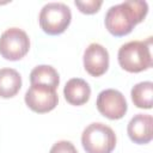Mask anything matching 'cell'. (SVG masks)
Returning <instances> with one entry per match:
<instances>
[{"label": "cell", "instance_id": "cell-9", "mask_svg": "<svg viewBox=\"0 0 153 153\" xmlns=\"http://www.w3.org/2000/svg\"><path fill=\"white\" fill-rule=\"evenodd\" d=\"M130 140L137 145L148 143L153 139V117L147 114L135 115L127 127Z\"/></svg>", "mask_w": 153, "mask_h": 153}, {"label": "cell", "instance_id": "cell-12", "mask_svg": "<svg viewBox=\"0 0 153 153\" xmlns=\"http://www.w3.org/2000/svg\"><path fill=\"white\" fill-rule=\"evenodd\" d=\"M30 82L31 85H44L56 90L60 84V76L54 67L48 65H41L31 71Z\"/></svg>", "mask_w": 153, "mask_h": 153}, {"label": "cell", "instance_id": "cell-4", "mask_svg": "<svg viewBox=\"0 0 153 153\" xmlns=\"http://www.w3.org/2000/svg\"><path fill=\"white\" fill-rule=\"evenodd\" d=\"M39 26L48 35H60L71 24V8L62 2H48L39 12Z\"/></svg>", "mask_w": 153, "mask_h": 153}, {"label": "cell", "instance_id": "cell-8", "mask_svg": "<svg viewBox=\"0 0 153 153\" xmlns=\"http://www.w3.org/2000/svg\"><path fill=\"white\" fill-rule=\"evenodd\" d=\"M84 67L92 76L103 75L109 68V53L99 43H91L84 51Z\"/></svg>", "mask_w": 153, "mask_h": 153}, {"label": "cell", "instance_id": "cell-5", "mask_svg": "<svg viewBox=\"0 0 153 153\" xmlns=\"http://www.w3.org/2000/svg\"><path fill=\"white\" fill-rule=\"evenodd\" d=\"M30 49L26 32L19 27H10L0 36V55L10 61L23 59Z\"/></svg>", "mask_w": 153, "mask_h": 153}, {"label": "cell", "instance_id": "cell-2", "mask_svg": "<svg viewBox=\"0 0 153 153\" xmlns=\"http://www.w3.org/2000/svg\"><path fill=\"white\" fill-rule=\"evenodd\" d=\"M151 39L148 41H130L124 43L117 54L120 66L130 73H139L152 67Z\"/></svg>", "mask_w": 153, "mask_h": 153}, {"label": "cell", "instance_id": "cell-14", "mask_svg": "<svg viewBox=\"0 0 153 153\" xmlns=\"http://www.w3.org/2000/svg\"><path fill=\"white\" fill-rule=\"evenodd\" d=\"M75 6L79 8L80 12L86 13V14H93L99 11L103 1L102 0H86V1H80L75 0Z\"/></svg>", "mask_w": 153, "mask_h": 153}, {"label": "cell", "instance_id": "cell-13", "mask_svg": "<svg viewBox=\"0 0 153 153\" xmlns=\"http://www.w3.org/2000/svg\"><path fill=\"white\" fill-rule=\"evenodd\" d=\"M131 100L135 106L140 109H151L153 104V82L152 81H142L133 86Z\"/></svg>", "mask_w": 153, "mask_h": 153}, {"label": "cell", "instance_id": "cell-7", "mask_svg": "<svg viewBox=\"0 0 153 153\" xmlns=\"http://www.w3.org/2000/svg\"><path fill=\"white\" fill-rule=\"evenodd\" d=\"M96 105L98 111L109 120L122 118L128 109L124 96L114 88L102 91L97 97Z\"/></svg>", "mask_w": 153, "mask_h": 153}, {"label": "cell", "instance_id": "cell-6", "mask_svg": "<svg viewBox=\"0 0 153 153\" xmlns=\"http://www.w3.org/2000/svg\"><path fill=\"white\" fill-rule=\"evenodd\" d=\"M59 102L55 88L44 85H31L25 93L26 105L35 112L44 114L51 111Z\"/></svg>", "mask_w": 153, "mask_h": 153}, {"label": "cell", "instance_id": "cell-11", "mask_svg": "<svg viewBox=\"0 0 153 153\" xmlns=\"http://www.w3.org/2000/svg\"><path fill=\"white\" fill-rule=\"evenodd\" d=\"M22 87V76L13 68L0 69V97H14Z\"/></svg>", "mask_w": 153, "mask_h": 153}, {"label": "cell", "instance_id": "cell-1", "mask_svg": "<svg viewBox=\"0 0 153 153\" xmlns=\"http://www.w3.org/2000/svg\"><path fill=\"white\" fill-rule=\"evenodd\" d=\"M147 12L148 5L146 1L129 0L111 6L105 14V27L116 37L126 36L131 32L136 24L145 19Z\"/></svg>", "mask_w": 153, "mask_h": 153}, {"label": "cell", "instance_id": "cell-15", "mask_svg": "<svg viewBox=\"0 0 153 153\" xmlns=\"http://www.w3.org/2000/svg\"><path fill=\"white\" fill-rule=\"evenodd\" d=\"M49 153H78V151L71 141L62 140L54 143Z\"/></svg>", "mask_w": 153, "mask_h": 153}, {"label": "cell", "instance_id": "cell-3", "mask_svg": "<svg viewBox=\"0 0 153 153\" xmlns=\"http://www.w3.org/2000/svg\"><path fill=\"white\" fill-rule=\"evenodd\" d=\"M81 143L86 153H111L116 146V135L106 124L96 122L84 129Z\"/></svg>", "mask_w": 153, "mask_h": 153}, {"label": "cell", "instance_id": "cell-10", "mask_svg": "<svg viewBox=\"0 0 153 153\" xmlns=\"http://www.w3.org/2000/svg\"><path fill=\"white\" fill-rule=\"evenodd\" d=\"M65 99L72 105H82L85 104L91 96L90 85L80 78L69 79L63 88Z\"/></svg>", "mask_w": 153, "mask_h": 153}]
</instances>
